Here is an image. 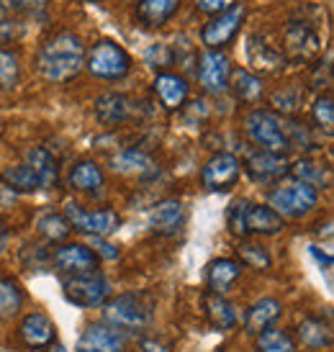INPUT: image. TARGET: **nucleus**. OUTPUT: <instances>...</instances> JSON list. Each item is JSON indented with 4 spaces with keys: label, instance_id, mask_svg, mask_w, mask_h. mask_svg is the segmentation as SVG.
Instances as JSON below:
<instances>
[{
    "label": "nucleus",
    "instance_id": "nucleus-1",
    "mask_svg": "<svg viewBox=\"0 0 334 352\" xmlns=\"http://www.w3.org/2000/svg\"><path fill=\"white\" fill-rule=\"evenodd\" d=\"M85 67V44L78 34H54L39 52V72L47 82H67Z\"/></svg>",
    "mask_w": 334,
    "mask_h": 352
},
{
    "label": "nucleus",
    "instance_id": "nucleus-2",
    "mask_svg": "<svg viewBox=\"0 0 334 352\" xmlns=\"http://www.w3.org/2000/svg\"><path fill=\"white\" fill-rule=\"evenodd\" d=\"M229 229L234 234H280L283 216H278L270 206L255 201H236L229 208Z\"/></svg>",
    "mask_w": 334,
    "mask_h": 352
},
{
    "label": "nucleus",
    "instance_id": "nucleus-3",
    "mask_svg": "<svg viewBox=\"0 0 334 352\" xmlns=\"http://www.w3.org/2000/svg\"><path fill=\"white\" fill-rule=\"evenodd\" d=\"M245 131L247 137L255 142L263 152H270V155H285L288 152V139H285L283 131V121L273 113V111H265V108H255L249 111L245 118Z\"/></svg>",
    "mask_w": 334,
    "mask_h": 352
},
{
    "label": "nucleus",
    "instance_id": "nucleus-4",
    "mask_svg": "<svg viewBox=\"0 0 334 352\" xmlns=\"http://www.w3.org/2000/svg\"><path fill=\"white\" fill-rule=\"evenodd\" d=\"M85 67L98 80H121L131 72V57L116 41L103 39L98 44H93L85 54Z\"/></svg>",
    "mask_w": 334,
    "mask_h": 352
},
{
    "label": "nucleus",
    "instance_id": "nucleus-5",
    "mask_svg": "<svg viewBox=\"0 0 334 352\" xmlns=\"http://www.w3.org/2000/svg\"><path fill=\"white\" fill-rule=\"evenodd\" d=\"M319 204V190H314L306 183H285L270 190V208L278 216H288V219H301V216L311 214Z\"/></svg>",
    "mask_w": 334,
    "mask_h": 352
},
{
    "label": "nucleus",
    "instance_id": "nucleus-6",
    "mask_svg": "<svg viewBox=\"0 0 334 352\" xmlns=\"http://www.w3.org/2000/svg\"><path fill=\"white\" fill-rule=\"evenodd\" d=\"M106 319L121 329H144L152 324V303L142 294H121L103 303Z\"/></svg>",
    "mask_w": 334,
    "mask_h": 352
},
{
    "label": "nucleus",
    "instance_id": "nucleus-7",
    "mask_svg": "<svg viewBox=\"0 0 334 352\" xmlns=\"http://www.w3.org/2000/svg\"><path fill=\"white\" fill-rule=\"evenodd\" d=\"M65 285V296L67 301L82 309H96L111 298V283L100 273H88V275H72L62 280Z\"/></svg>",
    "mask_w": 334,
    "mask_h": 352
},
{
    "label": "nucleus",
    "instance_id": "nucleus-8",
    "mask_svg": "<svg viewBox=\"0 0 334 352\" xmlns=\"http://www.w3.org/2000/svg\"><path fill=\"white\" fill-rule=\"evenodd\" d=\"M65 219L69 221L72 229L85 232L90 236H109L121 224V216L116 211H85L75 201H67V206H65Z\"/></svg>",
    "mask_w": 334,
    "mask_h": 352
},
{
    "label": "nucleus",
    "instance_id": "nucleus-9",
    "mask_svg": "<svg viewBox=\"0 0 334 352\" xmlns=\"http://www.w3.org/2000/svg\"><path fill=\"white\" fill-rule=\"evenodd\" d=\"M242 162L239 157L232 155V152H219L206 162L203 173H201V183L206 190L216 193V190H229V188L236 186V180L242 175Z\"/></svg>",
    "mask_w": 334,
    "mask_h": 352
},
{
    "label": "nucleus",
    "instance_id": "nucleus-10",
    "mask_svg": "<svg viewBox=\"0 0 334 352\" xmlns=\"http://www.w3.org/2000/svg\"><path fill=\"white\" fill-rule=\"evenodd\" d=\"M285 52L293 62H309L322 52V36L309 21H291L283 31Z\"/></svg>",
    "mask_w": 334,
    "mask_h": 352
},
{
    "label": "nucleus",
    "instance_id": "nucleus-11",
    "mask_svg": "<svg viewBox=\"0 0 334 352\" xmlns=\"http://www.w3.org/2000/svg\"><path fill=\"white\" fill-rule=\"evenodd\" d=\"M242 23H245V6H232L229 10H224V13H219V16L208 21L203 31H201V39H203L208 50H221L239 34Z\"/></svg>",
    "mask_w": 334,
    "mask_h": 352
},
{
    "label": "nucleus",
    "instance_id": "nucleus-12",
    "mask_svg": "<svg viewBox=\"0 0 334 352\" xmlns=\"http://www.w3.org/2000/svg\"><path fill=\"white\" fill-rule=\"evenodd\" d=\"M52 265H54L65 278L98 273V254L93 252L90 247L78 245V242H75V245H62L52 254Z\"/></svg>",
    "mask_w": 334,
    "mask_h": 352
},
{
    "label": "nucleus",
    "instance_id": "nucleus-13",
    "mask_svg": "<svg viewBox=\"0 0 334 352\" xmlns=\"http://www.w3.org/2000/svg\"><path fill=\"white\" fill-rule=\"evenodd\" d=\"M229 57L219 50H208L198 59V80L208 93H224L229 88Z\"/></svg>",
    "mask_w": 334,
    "mask_h": 352
},
{
    "label": "nucleus",
    "instance_id": "nucleus-14",
    "mask_svg": "<svg viewBox=\"0 0 334 352\" xmlns=\"http://www.w3.org/2000/svg\"><path fill=\"white\" fill-rule=\"evenodd\" d=\"M19 337L21 342L31 347V350H47L57 340V327L47 314L31 311L26 314L19 324Z\"/></svg>",
    "mask_w": 334,
    "mask_h": 352
},
{
    "label": "nucleus",
    "instance_id": "nucleus-15",
    "mask_svg": "<svg viewBox=\"0 0 334 352\" xmlns=\"http://www.w3.org/2000/svg\"><path fill=\"white\" fill-rule=\"evenodd\" d=\"M134 116V100L124 93H103L96 100V118L103 126H118L126 124Z\"/></svg>",
    "mask_w": 334,
    "mask_h": 352
},
{
    "label": "nucleus",
    "instance_id": "nucleus-16",
    "mask_svg": "<svg viewBox=\"0 0 334 352\" xmlns=\"http://www.w3.org/2000/svg\"><path fill=\"white\" fill-rule=\"evenodd\" d=\"M183 204L175 201V198H165V201H159L149 208V229L155 232V234H177L180 232V226H183Z\"/></svg>",
    "mask_w": 334,
    "mask_h": 352
},
{
    "label": "nucleus",
    "instance_id": "nucleus-17",
    "mask_svg": "<svg viewBox=\"0 0 334 352\" xmlns=\"http://www.w3.org/2000/svg\"><path fill=\"white\" fill-rule=\"evenodd\" d=\"M155 93H157L159 103L167 108V111H177L183 108V103L188 100V80L183 75H175V72H159L155 78Z\"/></svg>",
    "mask_w": 334,
    "mask_h": 352
},
{
    "label": "nucleus",
    "instance_id": "nucleus-18",
    "mask_svg": "<svg viewBox=\"0 0 334 352\" xmlns=\"http://www.w3.org/2000/svg\"><path fill=\"white\" fill-rule=\"evenodd\" d=\"M177 8H180V0H139L134 19L147 29H159L175 16Z\"/></svg>",
    "mask_w": 334,
    "mask_h": 352
},
{
    "label": "nucleus",
    "instance_id": "nucleus-19",
    "mask_svg": "<svg viewBox=\"0 0 334 352\" xmlns=\"http://www.w3.org/2000/svg\"><path fill=\"white\" fill-rule=\"evenodd\" d=\"M23 162L34 170V175L39 177L41 190H44V188L57 186L59 165H57V160H54V155H52V152H47L44 147H29L26 152H23Z\"/></svg>",
    "mask_w": 334,
    "mask_h": 352
},
{
    "label": "nucleus",
    "instance_id": "nucleus-20",
    "mask_svg": "<svg viewBox=\"0 0 334 352\" xmlns=\"http://www.w3.org/2000/svg\"><path fill=\"white\" fill-rule=\"evenodd\" d=\"M239 275H242V265L236 260H229V257L214 260L208 265V291L216 296H226L239 280Z\"/></svg>",
    "mask_w": 334,
    "mask_h": 352
},
{
    "label": "nucleus",
    "instance_id": "nucleus-21",
    "mask_svg": "<svg viewBox=\"0 0 334 352\" xmlns=\"http://www.w3.org/2000/svg\"><path fill=\"white\" fill-rule=\"evenodd\" d=\"M280 314H283L280 301H276V298H260V301L252 303V306L247 309L245 329L249 334H260L263 329L273 327V324L280 319Z\"/></svg>",
    "mask_w": 334,
    "mask_h": 352
},
{
    "label": "nucleus",
    "instance_id": "nucleus-22",
    "mask_svg": "<svg viewBox=\"0 0 334 352\" xmlns=\"http://www.w3.org/2000/svg\"><path fill=\"white\" fill-rule=\"evenodd\" d=\"M75 352H124V344L116 337V332L98 327V324H90L80 337Z\"/></svg>",
    "mask_w": 334,
    "mask_h": 352
},
{
    "label": "nucleus",
    "instance_id": "nucleus-23",
    "mask_svg": "<svg viewBox=\"0 0 334 352\" xmlns=\"http://www.w3.org/2000/svg\"><path fill=\"white\" fill-rule=\"evenodd\" d=\"M285 160L280 155H270V152H255V155L247 160V173L252 175V180H260V183H270L276 177L285 175Z\"/></svg>",
    "mask_w": 334,
    "mask_h": 352
},
{
    "label": "nucleus",
    "instance_id": "nucleus-24",
    "mask_svg": "<svg viewBox=\"0 0 334 352\" xmlns=\"http://www.w3.org/2000/svg\"><path fill=\"white\" fill-rule=\"evenodd\" d=\"M103 183H106V175H103L98 162H93V160H82L69 170V186L75 190L93 193V190L103 188Z\"/></svg>",
    "mask_w": 334,
    "mask_h": 352
},
{
    "label": "nucleus",
    "instance_id": "nucleus-25",
    "mask_svg": "<svg viewBox=\"0 0 334 352\" xmlns=\"http://www.w3.org/2000/svg\"><path fill=\"white\" fill-rule=\"evenodd\" d=\"M113 170L126 173V175H139V177H149L157 173L152 157L144 155L142 149H124L121 155H116L113 157Z\"/></svg>",
    "mask_w": 334,
    "mask_h": 352
},
{
    "label": "nucleus",
    "instance_id": "nucleus-26",
    "mask_svg": "<svg viewBox=\"0 0 334 352\" xmlns=\"http://www.w3.org/2000/svg\"><path fill=\"white\" fill-rule=\"evenodd\" d=\"M247 54H249V62H252L255 67L265 69V72H278L285 62L283 54H280L273 44H267L263 36H252V39H249Z\"/></svg>",
    "mask_w": 334,
    "mask_h": 352
},
{
    "label": "nucleus",
    "instance_id": "nucleus-27",
    "mask_svg": "<svg viewBox=\"0 0 334 352\" xmlns=\"http://www.w3.org/2000/svg\"><path fill=\"white\" fill-rule=\"evenodd\" d=\"M203 309H206L208 322L214 324L216 329H234L236 327V309L226 301L224 296L208 294L203 298Z\"/></svg>",
    "mask_w": 334,
    "mask_h": 352
},
{
    "label": "nucleus",
    "instance_id": "nucleus-28",
    "mask_svg": "<svg viewBox=\"0 0 334 352\" xmlns=\"http://www.w3.org/2000/svg\"><path fill=\"white\" fill-rule=\"evenodd\" d=\"M291 173L298 177V183H306V186H311L314 190L319 188H326L329 186V167L324 162H319V160H301V162H296L291 167Z\"/></svg>",
    "mask_w": 334,
    "mask_h": 352
},
{
    "label": "nucleus",
    "instance_id": "nucleus-29",
    "mask_svg": "<svg viewBox=\"0 0 334 352\" xmlns=\"http://www.w3.org/2000/svg\"><path fill=\"white\" fill-rule=\"evenodd\" d=\"M232 78V88H234V96L239 100H245V103H255V100L263 98V93H265V85H263V80L252 75L249 69H236L229 75Z\"/></svg>",
    "mask_w": 334,
    "mask_h": 352
},
{
    "label": "nucleus",
    "instance_id": "nucleus-30",
    "mask_svg": "<svg viewBox=\"0 0 334 352\" xmlns=\"http://www.w3.org/2000/svg\"><path fill=\"white\" fill-rule=\"evenodd\" d=\"M3 183L10 188V190H19V193H34V190H41L39 177L34 175L26 162H21L16 167H5L3 170Z\"/></svg>",
    "mask_w": 334,
    "mask_h": 352
},
{
    "label": "nucleus",
    "instance_id": "nucleus-31",
    "mask_svg": "<svg viewBox=\"0 0 334 352\" xmlns=\"http://www.w3.org/2000/svg\"><path fill=\"white\" fill-rule=\"evenodd\" d=\"M23 306V291L13 278H0V316L13 319Z\"/></svg>",
    "mask_w": 334,
    "mask_h": 352
},
{
    "label": "nucleus",
    "instance_id": "nucleus-32",
    "mask_svg": "<svg viewBox=\"0 0 334 352\" xmlns=\"http://www.w3.org/2000/svg\"><path fill=\"white\" fill-rule=\"evenodd\" d=\"M301 342L306 347H314V350H322V347H329L332 344V329H329V324H324L322 319H306L301 324Z\"/></svg>",
    "mask_w": 334,
    "mask_h": 352
},
{
    "label": "nucleus",
    "instance_id": "nucleus-33",
    "mask_svg": "<svg viewBox=\"0 0 334 352\" xmlns=\"http://www.w3.org/2000/svg\"><path fill=\"white\" fill-rule=\"evenodd\" d=\"M257 347L260 352H298L293 340L278 327H267L257 334Z\"/></svg>",
    "mask_w": 334,
    "mask_h": 352
},
{
    "label": "nucleus",
    "instance_id": "nucleus-34",
    "mask_svg": "<svg viewBox=\"0 0 334 352\" xmlns=\"http://www.w3.org/2000/svg\"><path fill=\"white\" fill-rule=\"evenodd\" d=\"M36 226H39L41 236H47L49 242H65L69 236V232H72L69 221L62 214H44Z\"/></svg>",
    "mask_w": 334,
    "mask_h": 352
},
{
    "label": "nucleus",
    "instance_id": "nucleus-35",
    "mask_svg": "<svg viewBox=\"0 0 334 352\" xmlns=\"http://www.w3.org/2000/svg\"><path fill=\"white\" fill-rule=\"evenodd\" d=\"M236 252H239V257H242L247 265H252L257 270H267V267L273 265L270 252H267L263 245H255V242H242V245L236 247Z\"/></svg>",
    "mask_w": 334,
    "mask_h": 352
},
{
    "label": "nucleus",
    "instance_id": "nucleus-36",
    "mask_svg": "<svg viewBox=\"0 0 334 352\" xmlns=\"http://www.w3.org/2000/svg\"><path fill=\"white\" fill-rule=\"evenodd\" d=\"M19 59L13 57L10 52L0 50V88L3 90H13L19 85Z\"/></svg>",
    "mask_w": 334,
    "mask_h": 352
},
{
    "label": "nucleus",
    "instance_id": "nucleus-37",
    "mask_svg": "<svg viewBox=\"0 0 334 352\" xmlns=\"http://www.w3.org/2000/svg\"><path fill=\"white\" fill-rule=\"evenodd\" d=\"M49 0H0V13L5 19L21 16V13H39L47 8Z\"/></svg>",
    "mask_w": 334,
    "mask_h": 352
},
{
    "label": "nucleus",
    "instance_id": "nucleus-38",
    "mask_svg": "<svg viewBox=\"0 0 334 352\" xmlns=\"http://www.w3.org/2000/svg\"><path fill=\"white\" fill-rule=\"evenodd\" d=\"M311 116H314V124L319 129H324V131H332V126H334L332 98H329V96H322V98L314 103V108H311Z\"/></svg>",
    "mask_w": 334,
    "mask_h": 352
},
{
    "label": "nucleus",
    "instance_id": "nucleus-39",
    "mask_svg": "<svg viewBox=\"0 0 334 352\" xmlns=\"http://www.w3.org/2000/svg\"><path fill=\"white\" fill-rule=\"evenodd\" d=\"M172 59H175V50L170 44H155L144 54V62L149 67H167V65H172Z\"/></svg>",
    "mask_w": 334,
    "mask_h": 352
},
{
    "label": "nucleus",
    "instance_id": "nucleus-40",
    "mask_svg": "<svg viewBox=\"0 0 334 352\" xmlns=\"http://www.w3.org/2000/svg\"><path fill=\"white\" fill-rule=\"evenodd\" d=\"M193 6H196L201 13H208V16H219V13L229 10L232 6H236V0H193Z\"/></svg>",
    "mask_w": 334,
    "mask_h": 352
},
{
    "label": "nucleus",
    "instance_id": "nucleus-41",
    "mask_svg": "<svg viewBox=\"0 0 334 352\" xmlns=\"http://www.w3.org/2000/svg\"><path fill=\"white\" fill-rule=\"evenodd\" d=\"M21 36V23L16 19H0V44H10Z\"/></svg>",
    "mask_w": 334,
    "mask_h": 352
},
{
    "label": "nucleus",
    "instance_id": "nucleus-42",
    "mask_svg": "<svg viewBox=\"0 0 334 352\" xmlns=\"http://www.w3.org/2000/svg\"><path fill=\"white\" fill-rule=\"evenodd\" d=\"M139 347H142V352H172V344L162 342L157 337H142Z\"/></svg>",
    "mask_w": 334,
    "mask_h": 352
},
{
    "label": "nucleus",
    "instance_id": "nucleus-43",
    "mask_svg": "<svg viewBox=\"0 0 334 352\" xmlns=\"http://www.w3.org/2000/svg\"><path fill=\"white\" fill-rule=\"evenodd\" d=\"M93 247H96V250H100V254H103V257H111V260H113V257H118L116 247L109 245V242H103L100 236H93Z\"/></svg>",
    "mask_w": 334,
    "mask_h": 352
},
{
    "label": "nucleus",
    "instance_id": "nucleus-44",
    "mask_svg": "<svg viewBox=\"0 0 334 352\" xmlns=\"http://www.w3.org/2000/svg\"><path fill=\"white\" fill-rule=\"evenodd\" d=\"M311 254H314L319 263H324V267H332V254L319 252V247H311Z\"/></svg>",
    "mask_w": 334,
    "mask_h": 352
},
{
    "label": "nucleus",
    "instance_id": "nucleus-45",
    "mask_svg": "<svg viewBox=\"0 0 334 352\" xmlns=\"http://www.w3.org/2000/svg\"><path fill=\"white\" fill-rule=\"evenodd\" d=\"M5 239H8V232H5V226L0 224V252L5 250Z\"/></svg>",
    "mask_w": 334,
    "mask_h": 352
},
{
    "label": "nucleus",
    "instance_id": "nucleus-46",
    "mask_svg": "<svg viewBox=\"0 0 334 352\" xmlns=\"http://www.w3.org/2000/svg\"><path fill=\"white\" fill-rule=\"evenodd\" d=\"M49 352H67V350H65L62 344H57V347H49Z\"/></svg>",
    "mask_w": 334,
    "mask_h": 352
},
{
    "label": "nucleus",
    "instance_id": "nucleus-47",
    "mask_svg": "<svg viewBox=\"0 0 334 352\" xmlns=\"http://www.w3.org/2000/svg\"><path fill=\"white\" fill-rule=\"evenodd\" d=\"M126 3H134V0H126Z\"/></svg>",
    "mask_w": 334,
    "mask_h": 352
}]
</instances>
